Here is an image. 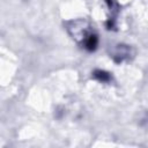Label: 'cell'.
<instances>
[{
	"mask_svg": "<svg viewBox=\"0 0 148 148\" xmlns=\"http://www.w3.org/2000/svg\"><path fill=\"white\" fill-rule=\"evenodd\" d=\"M98 45V36L94 31L84 32V37L82 38V46L89 52H92L97 49Z\"/></svg>",
	"mask_w": 148,
	"mask_h": 148,
	"instance_id": "6da1fadb",
	"label": "cell"
},
{
	"mask_svg": "<svg viewBox=\"0 0 148 148\" xmlns=\"http://www.w3.org/2000/svg\"><path fill=\"white\" fill-rule=\"evenodd\" d=\"M92 77L95 80H97L98 82H103V83H108L111 81V75L110 73L102 71V69H95L92 72Z\"/></svg>",
	"mask_w": 148,
	"mask_h": 148,
	"instance_id": "7a4b0ae2",
	"label": "cell"
}]
</instances>
